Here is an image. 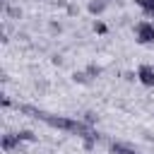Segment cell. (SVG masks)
<instances>
[{
  "label": "cell",
  "mask_w": 154,
  "mask_h": 154,
  "mask_svg": "<svg viewBox=\"0 0 154 154\" xmlns=\"http://www.w3.org/2000/svg\"><path fill=\"white\" fill-rule=\"evenodd\" d=\"M34 118H41V120L48 123L51 128H58V130H65V132H72V135H79V137H84V135L91 130V128H89L87 123H82V120H75V118H67V116H53V113H46V111H41V108H36Z\"/></svg>",
  "instance_id": "obj_1"
},
{
  "label": "cell",
  "mask_w": 154,
  "mask_h": 154,
  "mask_svg": "<svg viewBox=\"0 0 154 154\" xmlns=\"http://www.w3.org/2000/svg\"><path fill=\"white\" fill-rule=\"evenodd\" d=\"M135 38L142 46H152L154 43V22H147V19L137 22L135 24Z\"/></svg>",
  "instance_id": "obj_2"
},
{
  "label": "cell",
  "mask_w": 154,
  "mask_h": 154,
  "mask_svg": "<svg viewBox=\"0 0 154 154\" xmlns=\"http://www.w3.org/2000/svg\"><path fill=\"white\" fill-rule=\"evenodd\" d=\"M137 79L144 87H154V67L152 65H140L137 67Z\"/></svg>",
  "instance_id": "obj_3"
},
{
  "label": "cell",
  "mask_w": 154,
  "mask_h": 154,
  "mask_svg": "<svg viewBox=\"0 0 154 154\" xmlns=\"http://www.w3.org/2000/svg\"><path fill=\"white\" fill-rule=\"evenodd\" d=\"M19 147V137H17V132H7V135H2V149L5 152H14Z\"/></svg>",
  "instance_id": "obj_4"
},
{
  "label": "cell",
  "mask_w": 154,
  "mask_h": 154,
  "mask_svg": "<svg viewBox=\"0 0 154 154\" xmlns=\"http://www.w3.org/2000/svg\"><path fill=\"white\" fill-rule=\"evenodd\" d=\"M108 149H111V154H137L130 144H125V142H118V140H113L111 144H108Z\"/></svg>",
  "instance_id": "obj_5"
},
{
  "label": "cell",
  "mask_w": 154,
  "mask_h": 154,
  "mask_svg": "<svg viewBox=\"0 0 154 154\" xmlns=\"http://www.w3.org/2000/svg\"><path fill=\"white\" fill-rule=\"evenodd\" d=\"M106 7H108V2H106V0H89V5H87L89 14H103V12H106Z\"/></svg>",
  "instance_id": "obj_6"
},
{
  "label": "cell",
  "mask_w": 154,
  "mask_h": 154,
  "mask_svg": "<svg viewBox=\"0 0 154 154\" xmlns=\"http://www.w3.org/2000/svg\"><path fill=\"white\" fill-rule=\"evenodd\" d=\"M142 10H144V14H149V17H154V0H135Z\"/></svg>",
  "instance_id": "obj_7"
},
{
  "label": "cell",
  "mask_w": 154,
  "mask_h": 154,
  "mask_svg": "<svg viewBox=\"0 0 154 154\" xmlns=\"http://www.w3.org/2000/svg\"><path fill=\"white\" fill-rule=\"evenodd\" d=\"M17 137H19V142H36V135L31 130H19Z\"/></svg>",
  "instance_id": "obj_8"
},
{
  "label": "cell",
  "mask_w": 154,
  "mask_h": 154,
  "mask_svg": "<svg viewBox=\"0 0 154 154\" xmlns=\"http://www.w3.org/2000/svg\"><path fill=\"white\" fill-rule=\"evenodd\" d=\"M84 72H87V75H89V79H91V77H99V75H101V67H99L96 63H91V65H87V70H84Z\"/></svg>",
  "instance_id": "obj_9"
},
{
  "label": "cell",
  "mask_w": 154,
  "mask_h": 154,
  "mask_svg": "<svg viewBox=\"0 0 154 154\" xmlns=\"http://www.w3.org/2000/svg\"><path fill=\"white\" fill-rule=\"evenodd\" d=\"M72 79L79 82V84H87V82H89V75H87V72H72Z\"/></svg>",
  "instance_id": "obj_10"
},
{
  "label": "cell",
  "mask_w": 154,
  "mask_h": 154,
  "mask_svg": "<svg viewBox=\"0 0 154 154\" xmlns=\"http://www.w3.org/2000/svg\"><path fill=\"white\" fill-rule=\"evenodd\" d=\"M94 31H96V34H106V31H108V26H106V22H101V19H96V22H94Z\"/></svg>",
  "instance_id": "obj_11"
},
{
  "label": "cell",
  "mask_w": 154,
  "mask_h": 154,
  "mask_svg": "<svg viewBox=\"0 0 154 154\" xmlns=\"http://www.w3.org/2000/svg\"><path fill=\"white\" fill-rule=\"evenodd\" d=\"M84 123H87V125H94V123H96V113H94V111H87V113H84Z\"/></svg>",
  "instance_id": "obj_12"
},
{
  "label": "cell",
  "mask_w": 154,
  "mask_h": 154,
  "mask_svg": "<svg viewBox=\"0 0 154 154\" xmlns=\"http://www.w3.org/2000/svg\"><path fill=\"white\" fill-rule=\"evenodd\" d=\"M7 14L17 19V17H22V10H17V7H7Z\"/></svg>",
  "instance_id": "obj_13"
},
{
  "label": "cell",
  "mask_w": 154,
  "mask_h": 154,
  "mask_svg": "<svg viewBox=\"0 0 154 154\" xmlns=\"http://www.w3.org/2000/svg\"><path fill=\"white\" fill-rule=\"evenodd\" d=\"M125 79H128V82H132V79H137V75H135V72H125Z\"/></svg>",
  "instance_id": "obj_14"
},
{
  "label": "cell",
  "mask_w": 154,
  "mask_h": 154,
  "mask_svg": "<svg viewBox=\"0 0 154 154\" xmlns=\"http://www.w3.org/2000/svg\"><path fill=\"white\" fill-rule=\"evenodd\" d=\"M67 14H77V7L75 5H67Z\"/></svg>",
  "instance_id": "obj_15"
},
{
  "label": "cell",
  "mask_w": 154,
  "mask_h": 154,
  "mask_svg": "<svg viewBox=\"0 0 154 154\" xmlns=\"http://www.w3.org/2000/svg\"><path fill=\"white\" fill-rule=\"evenodd\" d=\"M60 29H63L60 24H55V22H51V31H60Z\"/></svg>",
  "instance_id": "obj_16"
},
{
  "label": "cell",
  "mask_w": 154,
  "mask_h": 154,
  "mask_svg": "<svg viewBox=\"0 0 154 154\" xmlns=\"http://www.w3.org/2000/svg\"><path fill=\"white\" fill-rule=\"evenodd\" d=\"M2 106L7 108V106H12V101H10V96H2Z\"/></svg>",
  "instance_id": "obj_17"
}]
</instances>
